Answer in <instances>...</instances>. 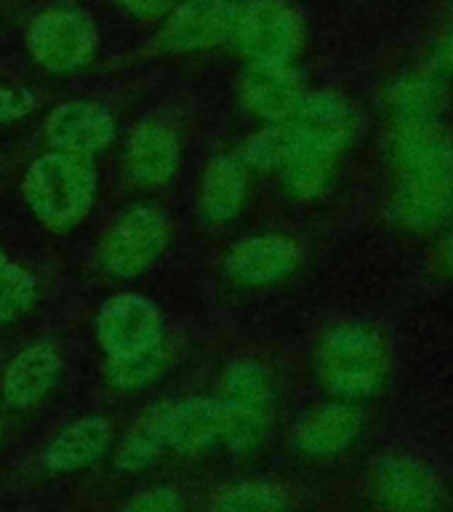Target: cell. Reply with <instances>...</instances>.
<instances>
[{
    "instance_id": "cell-1",
    "label": "cell",
    "mask_w": 453,
    "mask_h": 512,
    "mask_svg": "<svg viewBox=\"0 0 453 512\" xmlns=\"http://www.w3.org/2000/svg\"><path fill=\"white\" fill-rule=\"evenodd\" d=\"M24 203L40 222L67 230L91 211L96 195V171L91 158L67 152L40 155L24 174Z\"/></svg>"
},
{
    "instance_id": "cell-2",
    "label": "cell",
    "mask_w": 453,
    "mask_h": 512,
    "mask_svg": "<svg viewBox=\"0 0 453 512\" xmlns=\"http://www.w3.org/2000/svg\"><path fill=\"white\" fill-rule=\"evenodd\" d=\"M171 243V224L155 203H134L107 227L102 238L104 270L112 278L131 280L158 262Z\"/></svg>"
},
{
    "instance_id": "cell-3",
    "label": "cell",
    "mask_w": 453,
    "mask_h": 512,
    "mask_svg": "<svg viewBox=\"0 0 453 512\" xmlns=\"http://www.w3.org/2000/svg\"><path fill=\"white\" fill-rule=\"evenodd\" d=\"M219 403L227 414L224 448L238 456H248L259 448L272 416V384L262 366L251 360H235L222 374Z\"/></svg>"
},
{
    "instance_id": "cell-4",
    "label": "cell",
    "mask_w": 453,
    "mask_h": 512,
    "mask_svg": "<svg viewBox=\"0 0 453 512\" xmlns=\"http://www.w3.org/2000/svg\"><path fill=\"white\" fill-rule=\"evenodd\" d=\"M96 35L94 19L78 8H51L35 16L27 32V48L32 59L46 72L67 75L83 70L94 59Z\"/></svg>"
},
{
    "instance_id": "cell-5",
    "label": "cell",
    "mask_w": 453,
    "mask_h": 512,
    "mask_svg": "<svg viewBox=\"0 0 453 512\" xmlns=\"http://www.w3.org/2000/svg\"><path fill=\"white\" fill-rule=\"evenodd\" d=\"M232 40L251 62L288 64L302 46V22L286 0H243Z\"/></svg>"
},
{
    "instance_id": "cell-6",
    "label": "cell",
    "mask_w": 453,
    "mask_h": 512,
    "mask_svg": "<svg viewBox=\"0 0 453 512\" xmlns=\"http://www.w3.org/2000/svg\"><path fill=\"white\" fill-rule=\"evenodd\" d=\"M243 0H184L160 30V48L190 54L208 51L235 38Z\"/></svg>"
},
{
    "instance_id": "cell-7",
    "label": "cell",
    "mask_w": 453,
    "mask_h": 512,
    "mask_svg": "<svg viewBox=\"0 0 453 512\" xmlns=\"http://www.w3.org/2000/svg\"><path fill=\"white\" fill-rule=\"evenodd\" d=\"M96 339L107 358H128L163 342L158 307L139 294H118L96 318Z\"/></svg>"
},
{
    "instance_id": "cell-8",
    "label": "cell",
    "mask_w": 453,
    "mask_h": 512,
    "mask_svg": "<svg viewBox=\"0 0 453 512\" xmlns=\"http://www.w3.org/2000/svg\"><path fill=\"white\" fill-rule=\"evenodd\" d=\"M43 136L54 152L94 158L115 142V120L104 107L86 99L59 104L48 115Z\"/></svg>"
},
{
    "instance_id": "cell-9",
    "label": "cell",
    "mask_w": 453,
    "mask_h": 512,
    "mask_svg": "<svg viewBox=\"0 0 453 512\" xmlns=\"http://www.w3.org/2000/svg\"><path fill=\"white\" fill-rule=\"evenodd\" d=\"M168 451L182 456H203L224 446L227 414L216 398L166 400Z\"/></svg>"
},
{
    "instance_id": "cell-10",
    "label": "cell",
    "mask_w": 453,
    "mask_h": 512,
    "mask_svg": "<svg viewBox=\"0 0 453 512\" xmlns=\"http://www.w3.org/2000/svg\"><path fill=\"white\" fill-rule=\"evenodd\" d=\"M182 160L179 134L168 123L144 120L128 139L126 176L139 187H158L174 179Z\"/></svg>"
},
{
    "instance_id": "cell-11",
    "label": "cell",
    "mask_w": 453,
    "mask_h": 512,
    "mask_svg": "<svg viewBox=\"0 0 453 512\" xmlns=\"http://www.w3.org/2000/svg\"><path fill=\"white\" fill-rule=\"evenodd\" d=\"M112 448V424L104 416H83L64 424L43 446V467L54 475H70L96 464Z\"/></svg>"
},
{
    "instance_id": "cell-12",
    "label": "cell",
    "mask_w": 453,
    "mask_h": 512,
    "mask_svg": "<svg viewBox=\"0 0 453 512\" xmlns=\"http://www.w3.org/2000/svg\"><path fill=\"white\" fill-rule=\"evenodd\" d=\"M62 376V358L54 344L35 342L16 352L3 374V400L8 408L24 411L54 390Z\"/></svg>"
},
{
    "instance_id": "cell-13",
    "label": "cell",
    "mask_w": 453,
    "mask_h": 512,
    "mask_svg": "<svg viewBox=\"0 0 453 512\" xmlns=\"http://www.w3.org/2000/svg\"><path fill=\"white\" fill-rule=\"evenodd\" d=\"M238 88L240 102L264 120L291 118L304 96L294 70L278 62H251Z\"/></svg>"
},
{
    "instance_id": "cell-14",
    "label": "cell",
    "mask_w": 453,
    "mask_h": 512,
    "mask_svg": "<svg viewBox=\"0 0 453 512\" xmlns=\"http://www.w3.org/2000/svg\"><path fill=\"white\" fill-rule=\"evenodd\" d=\"M299 251L288 238L280 235H256L240 240L224 259V270L235 283L243 286H267L294 270Z\"/></svg>"
},
{
    "instance_id": "cell-15",
    "label": "cell",
    "mask_w": 453,
    "mask_h": 512,
    "mask_svg": "<svg viewBox=\"0 0 453 512\" xmlns=\"http://www.w3.org/2000/svg\"><path fill=\"white\" fill-rule=\"evenodd\" d=\"M248 195L246 163L238 155H216L200 184V211L211 224H227L243 211Z\"/></svg>"
},
{
    "instance_id": "cell-16",
    "label": "cell",
    "mask_w": 453,
    "mask_h": 512,
    "mask_svg": "<svg viewBox=\"0 0 453 512\" xmlns=\"http://www.w3.org/2000/svg\"><path fill=\"white\" fill-rule=\"evenodd\" d=\"M168 454L166 400L147 408L120 438L115 451V467L123 472H139Z\"/></svg>"
},
{
    "instance_id": "cell-17",
    "label": "cell",
    "mask_w": 453,
    "mask_h": 512,
    "mask_svg": "<svg viewBox=\"0 0 453 512\" xmlns=\"http://www.w3.org/2000/svg\"><path fill=\"white\" fill-rule=\"evenodd\" d=\"M304 142H307V131L299 123H280V126H272L262 134H256L243 147L240 160L246 163V168H262V171L283 168L296 152L302 150Z\"/></svg>"
},
{
    "instance_id": "cell-18",
    "label": "cell",
    "mask_w": 453,
    "mask_h": 512,
    "mask_svg": "<svg viewBox=\"0 0 453 512\" xmlns=\"http://www.w3.org/2000/svg\"><path fill=\"white\" fill-rule=\"evenodd\" d=\"M171 352L168 344L160 342L150 350L139 352V355H128V358H107L104 363V376L115 390L123 392H136L150 387L152 382H158L160 374L168 368Z\"/></svg>"
},
{
    "instance_id": "cell-19",
    "label": "cell",
    "mask_w": 453,
    "mask_h": 512,
    "mask_svg": "<svg viewBox=\"0 0 453 512\" xmlns=\"http://www.w3.org/2000/svg\"><path fill=\"white\" fill-rule=\"evenodd\" d=\"M283 488L267 480H240L224 486L211 502V512H283Z\"/></svg>"
},
{
    "instance_id": "cell-20",
    "label": "cell",
    "mask_w": 453,
    "mask_h": 512,
    "mask_svg": "<svg viewBox=\"0 0 453 512\" xmlns=\"http://www.w3.org/2000/svg\"><path fill=\"white\" fill-rule=\"evenodd\" d=\"M38 296V283L19 264L8 262L0 270V323H14L30 312Z\"/></svg>"
},
{
    "instance_id": "cell-21",
    "label": "cell",
    "mask_w": 453,
    "mask_h": 512,
    "mask_svg": "<svg viewBox=\"0 0 453 512\" xmlns=\"http://www.w3.org/2000/svg\"><path fill=\"white\" fill-rule=\"evenodd\" d=\"M347 414L342 411H326V414L315 416L310 422H304L296 427L294 432V446L299 451H310V454H323L331 451L344 440L347 435Z\"/></svg>"
},
{
    "instance_id": "cell-22",
    "label": "cell",
    "mask_w": 453,
    "mask_h": 512,
    "mask_svg": "<svg viewBox=\"0 0 453 512\" xmlns=\"http://www.w3.org/2000/svg\"><path fill=\"white\" fill-rule=\"evenodd\" d=\"M118 512H184V502L174 488L155 486L131 496Z\"/></svg>"
},
{
    "instance_id": "cell-23",
    "label": "cell",
    "mask_w": 453,
    "mask_h": 512,
    "mask_svg": "<svg viewBox=\"0 0 453 512\" xmlns=\"http://www.w3.org/2000/svg\"><path fill=\"white\" fill-rule=\"evenodd\" d=\"M35 110V94L27 88L0 83V123H11Z\"/></svg>"
},
{
    "instance_id": "cell-24",
    "label": "cell",
    "mask_w": 453,
    "mask_h": 512,
    "mask_svg": "<svg viewBox=\"0 0 453 512\" xmlns=\"http://www.w3.org/2000/svg\"><path fill=\"white\" fill-rule=\"evenodd\" d=\"M118 3L126 8V11H131L134 16L155 19V16H163L166 11H171L176 0H118Z\"/></svg>"
},
{
    "instance_id": "cell-25",
    "label": "cell",
    "mask_w": 453,
    "mask_h": 512,
    "mask_svg": "<svg viewBox=\"0 0 453 512\" xmlns=\"http://www.w3.org/2000/svg\"><path fill=\"white\" fill-rule=\"evenodd\" d=\"M8 264V259H6V251H3V248H0V270H3V267H6Z\"/></svg>"
}]
</instances>
